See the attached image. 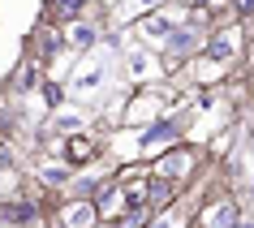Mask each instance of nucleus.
<instances>
[{"instance_id":"obj_1","label":"nucleus","mask_w":254,"mask_h":228,"mask_svg":"<svg viewBox=\"0 0 254 228\" xmlns=\"http://www.w3.org/2000/svg\"><path fill=\"white\" fill-rule=\"evenodd\" d=\"M91 142H86V138H73V142H69V160H86V155H91Z\"/></svg>"}]
</instances>
